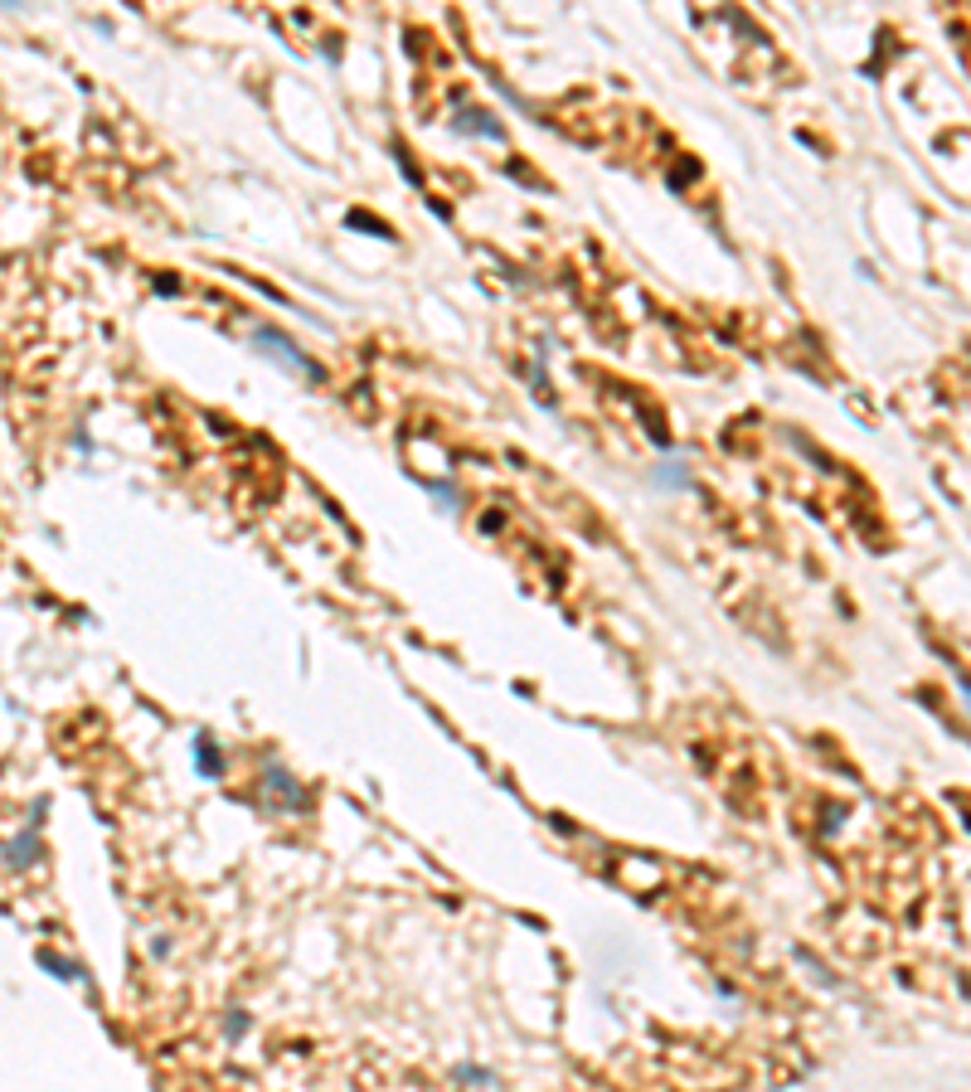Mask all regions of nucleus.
<instances>
[{"mask_svg": "<svg viewBox=\"0 0 971 1092\" xmlns=\"http://www.w3.org/2000/svg\"><path fill=\"white\" fill-rule=\"evenodd\" d=\"M253 345H258V350H268V360H278L282 369L302 374V379H321V364H311V360L302 355V345H292V340L278 335L272 326H258V330H253Z\"/></svg>", "mask_w": 971, "mask_h": 1092, "instance_id": "nucleus-1", "label": "nucleus"}]
</instances>
